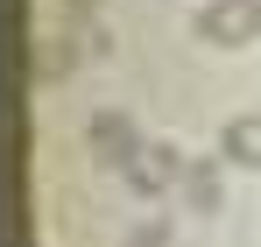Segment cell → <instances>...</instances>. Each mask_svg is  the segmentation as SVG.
Returning <instances> with one entry per match:
<instances>
[{"label": "cell", "mask_w": 261, "mask_h": 247, "mask_svg": "<svg viewBox=\"0 0 261 247\" xmlns=\"http://www.w3.org/2000/svg\"><path fill=\"white\" fill-rule=\"evenodd\" d=\"M127 247H170V219H134V226H127Z\"/></svg>", "instance_id": "8992f818"}, {"label": "cell", "mask_w": 261, "mask_h": 247, "mask_svg": "<svg viewBox=\"0 0 261 247\" xmlns=\"http://www.w3.org/2000/svg\"><path fill=\"white\" fill-rule=\"evenodd\" d=\"M64 7H71V14H99L106 0H64Z\"/></svg>", "instance_id": "ba28073f"}, {"label": "cell", "mask_w": 261, "mask_h": 247, "mask_svg": "<svg viewBox=\"0 0 261 247\" xmlns=\"http://www.w3.org/2000/svg\"><path fill=\"white\" fill-rule=\"evenodd\" d=\"M219 156L233 169H261V113H233L219 127Z\"/></svg>", "instance_id": "277c9868"}, {"label": "cell", "mask_w": 261, "mask_h": 247, "mask_svg": "<svg viewBox=\"0 0 261 247\" xmlns=\"http://www.w3.org/2000/svg\"><path fill=\"white\" fill-rule=\"evenodd\" d=\"M78 50H85V57H106V50H113V36H106V21H99V14L78 21Z\"/></svg>", "instance_id": "52a82bcc"}, {"label": "cell", "mask_w": 261, "mask_h": 247, "mask_svg": "<svg viewBox=\"0 0 261 247\" xmlns=\"http://www.w3.org/2000/svg\"><path fill=\"white\" fill-rule=\"evenodd\" d=\"M120 177H127V191H134V198H163L176 177H184V156H176L170 141H141L127 163H120Z\"/></svg>", "instance_id": "7a4b0ae2"}, {"label": "cell", "mask_w": 261, "mask_h": 247, "mask_svg": "<svg viewBox=\"0 0 261 247\" xmlns=\"http://www.w3.org/2000/svg\"><path fill=\"white\" fill-rule=\"evenodd\" d=\"M176 191H184L191 212H219V205H226V177H219V163H184Z\"/></svg>", "instance_id": "5b68a950"}, {"label": "cell", "mask_w": 261, "mask_h": 247, "mask_svg": "<svg viewBox=\"0 0 261 247\" xmlns=\"http://www.w3.org/2000/svg\"><path fill=\"white\" fill-rule=\"evenodd\" d=\"M134 149H141V127H134L120 106H99V113L85 120V156H92V163H113V169H120Z\"/></svg>", "instance_id": "3957f363"}, {"label": "cell", "mask_w": 261, "mask_h": 247, "mask_svg": "<svg viewBox=\"0 0 261 247\" xmlns=\"http://www.w3.org/2000/svg\"><path fill=\"white\" fill-rule=\"evenodd\" d=\"M191 29H198V42H212V50H247L261 36V0H205Z\"/></svg>", "instance_id": "6da1fadb"}]
</instances>
